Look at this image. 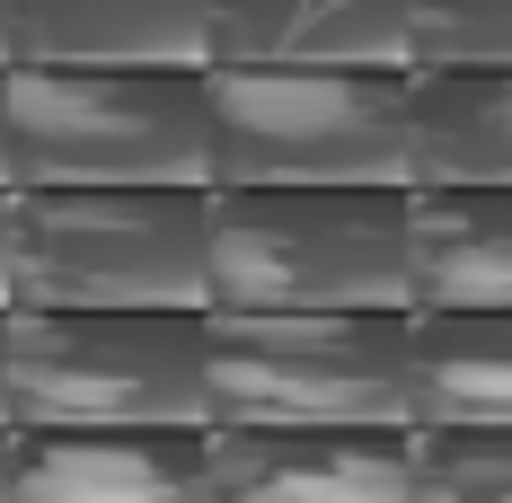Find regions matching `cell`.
Here are the masks:
<instances>
[{
  "mask_svg": "<svg viewBox=\"0 0 512 503\" xmlns=\"http://www.w3.org/2000/svg\"><path fill=\"white\" fill-rule=\"evenodd\" d=\"M9 433L212 424V309H0Z\"/></svg>",
  "mask_w": 512,
  "mask_h": 503,
  "instance_id": "1",
  "label": "cell"
},
{
  "mask_svg": "<svg viewBox=\"0 0 512 503\" xmlns=\"http://www.w3.org/2000/svg\"><path fill=\"white\" fill-rule=\"evenodd\" d=\"M212 309H415V186H212Z\"/></svg>",
  "mask_w": 512,
  "mask_h": 503,
  "instance_id": "2",
  "label": "cell"
},
{
  "mask_svg": "<svg viewBox=\"0 0 512 503\" xmlns=\"http://www.w3.org/2000/svg\"><path fill=\"white\" fill-rule=\"evenodd\" d=\"M9 309H212V186H9Z\"/></svg>",
  "mask_w": 512,
  "mask_h": 503,
  "instance_id": "3",
  "label": "cell"
},
{
  "mask_svg": "<svg viewBox=\"0 0 512 503\" xmlns=\"http://www.w3.org/2000/svg\"><path fill=\"white\" fill-rule=\"evenodd\" d=\"M204 71L0 62L9 186H212Z\"/></svg>",
  "mask_w": 512,
  "mask_h": 503,
  "instance_id": "4",
  "label": "cell"
},
{
  "mask_svg": "<svg viewBox=\"0 0 512 503\" xmlns=\"http://www.w3.org/2000/svg\"><path fill=\"white\" fill-rule=\"evenodd\" d=\"M212 424L415 433V309H212Z\"/></svg>",
  "mask_w": 512,
  "mask_h": 503,
  "instance_id": "5",
  "label": "cell"
},
{
  "mask_svg": "<svg viewBox=\"0 0 512 503\" xmlns=\"http://www.w3.org/2000/svg\"><path fill=\"white\" fill-rule=\"evenodd\" d=\"M212 186H407V71L212 62Z\"/></svg>",
  "mask_w": 512,
  "mask_h": 503,
  "instance_id": "6",
  "label": "cell"
},
{
  "mask_svg": "<svg viewBox=\"0 0 512 503\" xmlns=\"http://www.w3.org/2000/svg\"><path fill=\"white\" fill-rule=\"evenodd\" d=\"M9 503H212V424L9 433Z\"/></svg>",
  "mask_w": 512,
  "mask_h": 503,
  "instance_id": "7",
  "label": "cell"
},
{
  "mask_svg": "<svg viewBox=\"0 0 512 503\" xmlns=\"http://www.w3.org/2000/svg\"><path fill=\"white\" fill-rule=\"evenodd\" d=\"M212 503H415V433L212 424Z\"/></svg>",
  "mask_w": 512,
  "mask_h": 503,
  "instance_id": "8",
  "label": "cell"
},
{
  "mask_svg": "<svg viewBox=\"0 0 512 503\" xmlns=\"http://www.w3.org/2000/svg\"><path fill=\"white\" fill-rule=\"evenodd\" d=\"M9 62L204 71L212 62V0H9Z\"/></svg>",
  "mask_w": 512,
  "mask_h": 503,
  "instance_id": "9",
  "label": "cell"
},
{
  "mask_svg": "<svg viewBox=\"0 0 512 503\" xmlns=\"http://www.w3.org/2000/svg\"><path fill=\"white\" fill-rule=\"evenodd\" d=\"M212 62L407 71V0H212Z\"/></svg>",
  "mask_w": 512,
  "mask_h": 503,
  "instance_id": "10",
  "label": "cell"
},
{
  "mask_svg": "<svg viewBox=\"0 0 512 503\" xmlns=\"http://www.w3.org/2000/svg\"><path fill=\"white\" fill-rule=\"evenodd\" d=\"M407 186H512V71H407Z\"/></svg>",
  "mask_w": 512,
  "mask_h": 503,
  "instance_id": "11",
  "label": "cell"
},
{
  "mask_svg": "<svg viewBox=\"0 0 512 503\" xmlns=\"http://www.w3.org/2000/svg\"><path fill=\"white\" fill-rule=\"evenodd\" d=\"M415 309H512V186H415Z\"/></svg>",
  "mask_w": 512,
  "mask_h": 503,
  "instance_id": "12",
  "label": "cell"
},
{
  "mask_svg": "<svg viewBox=\"0 0 512 503\" xmlns=\"http://www.w3.org/2000/svg\"><path fill=\"white\" fill-rule=\"evenodd\" d=\"M415 424H512V309H415Z\"/></svg>",
  "mask_w": 512,
  "mask_h": 503,
  "instance_id": "13",
  "label": "cell"
},
{
  "mask_svg": "<svg viewBox=\"0 0 512 503\" xmlns=\"http://www.w3.org/2000/svg\"><path fill=\"white\" fill-rule=\"evenodd\" d=\"M415 503H512V424H415Z\"/></svg>",
  "mask_w": 512,
  "mask_h": 503,
  "instance_id": "14",
  "label": "cell"
},
{
  "mask_svg": "<svg viewBox=\"0 0 512 503\" xmlns=\"http://www.w3.org/2000/svg\"><path fill=\"white\" fill-rule=\"evenodd\" d=\"M407 71H512V0H407Z\"/></svg>",
  "mask_w": 512,
  "mask_h": 503,
  "instance_id": "15",
  "label": "cell"
},
{
  "mask_svg": "<svg viewBox=\"0 0 512 503\" xmlns=\"http://www.w3.org/2000/svg\"><path fill=\"white\" fill-rule=\"evenodd\" d=\"M0 309H9V186H0Z\"/></svg>",
  "mask_w": 512,
  "mask_h": 503,
  "instance_id": "16",
  "label": "cell"
},
{
  "mask_svg": "<svg viewBox=\"0 0 512 503\" xmlns=\"http://www.w3.org/2000/svg\"><path fill=\"white\" fill-rule=\"evenodd\" d=\"M0 503H9V433H0Z\"/></svg>",
  "mask_w": 512,
  "mask_h": 503,
  "instance_id": "17",
  "label": "cell"
},
{
  "mask_svg": "<svg viewBox=\"0 0 512 503\" xmlns=\"http://www.w3.org/2000/svg\"><path fill=\"white\" fill-rule=\"evenodd\" d=\"M0 186H9V124H0Z\"/></svg>",
  "mask_w": 512,
  "mask_h": 503,
  "instance_id": "18",
  "label": "cell"
},
{
  "mask_svg": "<svg viewBox=\"0 0 512 503\" xmlns=\"http://www.w3.org/2000/svg\"><path fill=\"white\" fill-rule=\"evenodd\" d=\"M0 62H9V0H0Z\"/></svg>",
  "mask_w": 512,
  "mask_h": 503,
  "instance_id": "19",
  "label": "cell"
},
{
  "mask_svg": "<svg viewBox=\"0 0 512 503\" xmlns=\"http://www.w3.org/2000/svg\"><path fill=\"white\" fill-rule=\"evenodd\" d=\"M0 433H9V398H0Z\"/></svg>",
  "mask_w": 512,
  "mask_h": 503,
  "instance_id": "20",
  "label": "cell"
}]
</instances>
